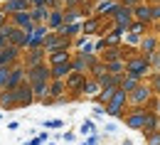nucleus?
Instances as JSON below:
<instances>
[{
	"mask_svg": "<svg viewBox=\"0 0 160 145\" xmlns=\"http://www.w3.org/2000/svg\"><path fill=\"white\" fill-rule=\"evenodd\" d=\"M126 74H131V76H136L138 81H148V76L153 74V66H150V59L148 57H133V59H128L126 62Z\"/></svg>",
	"mask_w": 160,
	"mask_h": 145,
	"instance_id": "obj_1",
	"label": "nucleus"
},
{
	"mask_svg": "<svg viewBox=\"0 0 160 145\" xmlns=\"http://www.w3.org/2000/svg\"><path fill=\"white\" fill-rule=\"evenodd\" d=\"M155 99V94L150 91V86L148 81H140L131 94H128V104L133 106V108H148V104Z\"/></svg>",
	"mask_w": 160,
	"mask_h": 145,
	"instance_id": "obj_2",
	"label": "nucleus"
},
{
	"mask_svg": "<svg viewBox=\"0 0 160 145\" xmlns=\"http://www.w3.org/2000/svg\"><path fill=\"white\" fill-rule=\"evenodd\" d=\"M148 116H150V108H128L126 111V116H123V123L128 125V128H133V130H143L145 123H148Z\"/></svg>",
	"mask_w": 160,
	"mask_h": 145,
	"instance_id": "obj_3",
	"label": "nucleus"
},
{
	"mask_svg": "<svg viewBox=\"0 0 160 145\" xmlns=\"http://www.w3.org/2000/svg\"><path fill=\"white\" fill-rule=\"evenodd\" d=\"M128 108H131V104H128V94L118 89V94L113 96V101L106 106V113H108V116H113V118H123Z\"/></svg>",
	"mask_w": 160,
	"mask_h": 145,
	"instance_id": "obj_4",
	"label": "nucleus"
},
{
	"mask_svg": "<svg viewBox=\"0 0 160 145\" xmlns=\"http://www.w3.org/2000/svg\"><path fill=\"white\" fill-rule=\"evenodd\" d=\"M96 54H84V52H77L74 57H72V69L77 71V74H86L89 76V71H91V66L96 64Z\"/></svg>",
	"mask_w": 160,
	"mask_h": 145,
	"instance_id": "obj_5",
	"label": "nucleus"
},
{
	"mask_svg": "<svg viewBox=\"0 0 160 145\" xmlns=\"http://www.w3.org/2000/svg\"><path fill=\"white\" fill-rule=\"evenodd\" d=\"M72 47V40L69 37H64V35H59V32H49V37L44 40V52L47 54H52V52H62V49H69Z\"/></svg>",
	"mask_w": 160,
	"mask_h": 145,
	"instance_id": "obj_6",
	"label": "nucleus"
},
{
	"mask_svg": "<svg viewBox=\"0 0 160 145\" xmlns=\"http://www.w3.org/2000/svg\"><path fill=\"white\" fill-rule=\"evenodd\" d=\"M27 81L32 84V86L49 84L52 81V69H49V64H40V66H35V69H27Z\"/></svg>",
	"mask_w": 160,
	"mask_h": 145,
	"instance_id": "obj_7",
	"label": "nucleus"
},
{
	"mask_svg": "<svg viewBox=\"0 0 160 145\" xmlns=\"http://www.w3.org/2000/svg\"><path fill=\"white\" fill-rule=\"evenodd\" d=\"M158 44H160V35L153 30V32L143 35V40H140V44H138V52L143 57H153V54L158 52Z\"/></svg>",
	"mask_w": 160,
	"mask_h": 145,
	"instance_id": "obj_8",
	"label": "nucleus"
},
{
	"mask_svg": "<svg viewBox=\"0 0 160 145\" xmlns=\"http://www.w3.org/2000/svg\"><path fill=\"white\" fill-rule=\"evenodd\" d=\"M47 37H49V27L47 25H37L32 32H27V49H40V47H44Z\"/></svg>",
	"mask_w": 160,
	"mask_h": 145,
	"instance_id": "obj_9",
	"label": "nucleus"
},
{
	"mask_svg": "<svg viewBox=\"0 0 160 145\" xmlns=\"http://www.w3.org/2000/svg\"><path fill=\"white\" fill-rule=\"evenodd\" d=\"M12 94H15V104H18V108H25V106H30L32 101H35V94H32L30 81H25V84H20L18 89H12Z\"/></svg>",
	"mask_w": 160,
	"mask_h": 145,
	"instance_id": "obj_10",
	"label": "nucleus"
},
{
	"mask_svg": "<svg viewBox=\"0 0 160 145\" xmlns=\"http://www.w3.org/2000/svg\"><path fill=\"white\" fill-rule=\"evenodd\" d=\"M5 15H18V12H30L32 10V5H30V0H5L2 2V7H0Z\"/></svg>",
	"mask_w": 160,
	"mask_h": 145,
	"instance_id": "obj_11",
	"label": "nucleus"
},
{
	"mask_svg": "<svg viewBox=\"0 0 160 145\" xmlns=\"http://www.w3.org/2000/svg\"><path fill=\"white\" fill-rule=\"evenodd\" d=\"M133 10H128V7H123L121 5L118 10H116V15H113V25L118 27V30H123V32H128V27L133 25Z\"/></svg>",
	"mask_w": 160,
	"mask_h": 145,
	"instance_id": "obj_12",
	"label": "nucleus"
},
{
	"mask_svg": "<svg viewBox=\"0 0 160 145\" xmlns=\"http://www.w3.org/2000/svg\"><path fill=\"white\" fill-rule=\"evenodd\" d=\"M22 49L18 47H12V44H8L5 49H0V66H15V64H20V54Z\"/></svg>",
	"mask_w": 160,
	"mask_h": 145,
	"instance_id": "obj_13",
	"label": "nucleus"
},
{
	"mask_svg": "<svg viewBox=\"0 0 160 145\" xmlns=\"http://www.w3.org/2000/svg\"><path fill=\"white\" fill-rule=\"evenodd\" d=\"M133 20H136V22H140V25H148V27L153 30V7H150L148 2L138 5V7L133 10Z\"/></svg>",
	"mask_w": 160,
	"mask_h": 145,
	"instance_id": "obj_14",
	"label": "nucleus"
},
{
	"mask_svg": "<svg viewBox=\"0 0 160 145\" xmlns=\"http://www.w3.org/2000/svg\"><path fill=\"white\" fill-rule=\"evenodd\" d=\"M81 32H84V37L103 32V17H99V15H91L89 20H86L84 25H81Z\"/></svg>",
	"mask_w": 160,
	"mask_h": 145,
	"instance_id": "obj_15",
	"label": "nucleus"
},
{
	"mask_svg": "<svg viewBox=\"0 0 160 145\" xmlns=\"http://www.w3.org/2000/svg\"><path fill=\"white\" fill-rule=\"evenodd\" d=\"M10 22H12L15 27H20V30H25V32H32V30L37 27L30 12H18V15H12V17H10Z\"/></svg>",
	"mask_w": 160,
	"mask_h": 145,
	"instance_id": "obj_16",
	"label": "nucleus"
},
{
	"mask_svg": "<svg viewBox=\"0 0 160 145\" xmlns=\"http://www.w3.org/2000/svg\"><path fill=\"white\" fill-rule=\"evenodd\" d=\"M44 49H30L27 54H25V69H35V66H40V64H44Z\"/></svg>",
	"mask_w": 160,
	"mask_h": 145,
	"instance_id": "obj_17",
	"label": "nucleus"
},
{
	"mask_svg": "<svg viewBox=\"0 0 160 145\" xmlns=\"http://www.w3.org/2000/svg\"><path fill=\"white\" fill-rule=\"evenodd\" d=\"M47 27H49V32H59L62 25H64V10H49V17H47V22H44Z\"/></svg>",
	"mask_w": 160,
	"mask_h": 145,
	"instance_id": "obj_18",
	"label": "nucleus"
},
{
	"mask_svg": "<svg viewBox=\"0 0 160 145\" xmlns=\"http://www.w3.org/2000/svg\"><path fill=\"white\" fill-rule=\"evenodd\" d=\"M52 69V81H64L74 69H72V62H64V64H54V66H49Z\"/></svg>",
	"mask_w": 160,
	"mask_h": 145,
	"instance_id": "obj_19",
	"label": "nucleus"
},
{
	"mask_svg": "<svg viewBox=\"0 0 160 145\" xmlns=\"http://www.w3.org/2000/svg\"><path fill=\"white\" fill-rule=\"evenodd\" d=\"M101 94V86H99V81L96 79H86V84H84V89H81V96H86V99H94L96 101V96Z\"/></svg>",
	"mask_w": 160,
	"mask_h": 145,
	"instance_id": "obj_20",
	"label": "nucleus"
},
{
	"mask_svg": "<svg viewBox=\"0 0 160 145\" xmlns=\"http://www.w3.org/2000/svg\"><path fill=\"white\" fill-rule=\"evenodd\" d=\"M158 130H160V116L150 111L148 123H145V128H143V135H153V133H158Z\"/></svg>",
	"mask_w": 160,
	"mask_h": 145,
	"instance_id": "obj_21",
	"label": "nucleus"
},
{
	"mask_svg": "<svg viewBox=\"0 0 160 145\" xmlns=\"http://www.w3.org/2000/svg\"><path fill=\"white\" fill-rule=\"evenodd\" d=\"M30 15H32L35 25H44V22H47V17H49V7H47V5L32 7V10H30Z\"/></svg>",
	"mask_w": 160,
	"mask_h": 145,
	"instance_id": "obj_22",
	"label": "nucleus"
},
{
	"mask_svg": "<svg viewBox=\"0 0 160 145\" xmlns=\"http://www.w3.org/2000/svg\"><path fill=\"white\" fill-rule=\"evenodd\" d=\"M106 71L111 74V76H123L126 74V59H116V62H108L106 64Z\"/></svg>",
	"mask_w": 160,
	"mask_h": 145,
	"instance_id": "obj_23",
	"label": "nucleus"
},
{
	"mask_svg": "<svg viewBox=\"0 0 160 145\" xmlns=\"http://www.w3.org/2000/svg\"><path fill=\"white\" fill-rule=\"evenodd\" d=\"M72 57H74V54H69V49L52 52V54H49V66H54V64H64V62H72Z\"/></svg>",
	"mask_w": 160,
	"mask_h": 145,
	"instance_id": "obj_24",
	"label": "nucleus"
},
{
	"mask_svg": "<svg viewBox=\"0 0 160 145\" xmlns=\"http://www.w3.org/2000/svg\"><path fill=\"white\" fill-rule=\"evenodd\" d=\"M64 91H67V84L64 81H49V99L52 101H59Z\"/></svg>",
	"mask_w": 160,
	"mask_h": 145,
	"instance_id": "obj_25",
	"label": "nucleus"
},
{
	"mask_svg": "<svg viewBox=\"0 0 160 145\" xmlns=\"http://www.w3.org/2000/svg\"><path fill=\"white\" fill-rule=\"evenodd\" d=\"M138 84H140V81L136 79V76H131V74H123V76H121V91L131 94V91H133V89H136Z\"/></svg>",
	"mask_w": 160,
	"mask_h": 145,
	"instance_id": "obj_26",
	"label": "nucleus"
},
{
	"mask_svg": "<svg viewBox=\"0 0 160 145\" xmlns=\"http://www.w3.org/2000/svg\"><path fill=\"white\" fill-rule=\"evenodd\" d=\"M10 74H12V66H0V89L8 91L10 86Z\"/></svg>",
	"mask_w": 160,
	"mask_h": 145,
	"instance_id": "obj_27",
	"label": "nucleus"
},
{
	"mask_svg": "<svg viewBox=\"0 0 160 145\" xmlns=\"http://www.w3.org/2000/svg\"><path fill=\"white\" fill-rule=\"evenodd\" d=\"M0 106H2V108H18V104H15V94H12V91H2Z\"/></svg>",
	"mask_w": 160,
	"mask_h": 145,
	"instance_id": "obj_28",
	"label": "nucleus"
},
{
	"mask_svg": "<svg viewBox=\"0 0 160 145\" xmlns=\"http://www.w3.org/2000/svg\"><path fill=\"white\" fill-rule=\"evenodd\" d=\"M150 32V27L148 25H140V22H133L131 27H128V35H136V37H143V35H148Z\"/></svg>",
	"mask_w": 160,
	"mask_h": 145,
	"instance_id": "obj_29",
	"label": "nucleus"
},
{
	"mask_svg": "<svg viewBox=\"0 0 160 145\" xmlns=\"http://www.w3.org/2000/svg\"><path fill=\"white\" fill-rule=\"evenodd\" d=\"M148 86H150V91L160 96V71H153L150 76H148Z\"/></svg>",
	"mask_w": 160,
	"mask_h": 145,
	"instance_id": "obj_30",
	"label": "nucleus"
},
{
	"mask_svg": "<svg viewBox=\"0 0 160 145\" xmlns=\"http://www.w3.org/2000/svg\"><path fill=\"white\" fill-rule=\"evenodd\" d=\"M94 130H96V125L91 123V121H84V123H81V133H84V135H96Z\"/></svg>",
	"mask_w": 160,
	"mask_h": 145,
	"instance_id": "obj_31",
	"label": "nucleus"
},
{
	"mask_svg": "<svg viewBox=\"0 0 160 145\" xmlns=\"http://www.w3.org/2000/svg\"><path fill=\"white\" fill-rule=\"evenodd\" d=\"M150 59V66H153V71H160V52H155L153 57H148Z\"/></svg>",
	"mask_w": 160,
	"mask_h": 145,
	"instance_id": "obj_32",
	"label": "nucleus"
},
{
	"mask_svg": "<svg viewBox=\"0 0 160 145\" xmlns=\"http://www.w3.org/2000/svg\"><path fill=\"white\" fill-rule=\"evenodd\" d=\"M145 145H160V130L153 135H145Z\"/></svg>",
	"mask_w": 160,
	"mask_h": 145,
	"instance_id": "obj_33",
	"label": "nucleus"
},
{
	"mask_svg": "<svg viewBox=\"0 0 160 145\" xmlns=\"http://www.w3.org/2000/svg\"><path fill=\"white\" fill-rule=\"evenodd\" d=\"M148 108H150L153 113H158V116H160V96H155V99H153V101L148 104Z\"/></svg>",
	"mask_w": 160,
	"mask_h": 145,
	"instance_id": "obj_34",
	"label": "nucleus"
},
{
	"mask_svg": "<svg viewBox=\"0 0 160 145\" xmlns=\"http://www.w3.org/2000/svg\"><path fill=\"white\" fill-rule=\"evenodd\" d=\"M153 7V27L160 25V5H150Z\"/></svg>",
	"mask_w": 160,
	"mask_h": 145,
	"instance_id": "obj_35",
	"label": "nucleus"
},
{
	"mask_svg": "<svg viewBox=\"0 0 160 145\" xmlns=\"http://www.w3.org/2000/svg\"><path fill=\"white\" fill-rule=\"evenodd\" d=\"M42 140H47V133H40V135H37L35 140H30V145H40Z\"/></svg>",
	"mask_w": 160,
	"mask_h": 145,
	"instance_id": "obj_36",
	"label": "nucleus"
},
{
	"mask_svg": "<svg viewBox=\"0 0 160 145\" xmlns=\"http://www.w3.org/2000/svg\"><path fill=\"white\" fill-rule=\"evenodd\" d=\"M81 145H99V138H96V135H89V140L81 143Z\"/></svg>",
	"mask_w": 160,
	"mask_h": 145,
	"instance_id": "obj_37",
	"label": "nucleus"
},
{
	"mask_svg": "<svg viewBox=\"0 0 160 145\" xmlns=\"http://www.w3.org/2000/svg\"><path fill=\"white\" fill-rule=\"evenodd\" d=\"M47 128H62V121H47Z\"/></svg>",
	"mask_w": 160,
	"mask_h": 145,
	"instance_id": "obj_38",
	"label": "nucleus"
},
{
	"mask_svg": "<svg viewBox=\"0 0 160 145\" xmlns=\"http://www.w3.org/2000/svg\"><path fill=\"white\" fill-rule=\"evenodd\" d=\"M5 25H8V15H5V12H2V10H0V30H2V27H5Z\"/></svg>",
	"mask_w": 160,
	"mask_h": 145,
	"instance_id": "obj_39",
	"label": "nucleus"
},
{
	"mask_svg": "<svg viewBox=\"0 0 160 145\" xmlns=\"http://www.w3.org/2000/svg\"><path fill=\"white\" fill-rule=\"evenodd\" d=\"M44 2H47V0H30V5H32V7H40V5H44Z\"/></svg>",
	"mask_w": 160,
	"mask_h": 145,
	"instance_id": "obj_40",
	"label": "nucleus"
},
{
	"mask_svg": "<svg viewBox=\"0 0 160 145\" xmlns=\"http://www.w3.org/2000/svg\"><path fill=\"white\" fill-rule=\"evenodd\" d=\"M74 5H81V7H84V5H86V0H74Z\"/></svg>",
	"mask_w": 160,
	"mask_h": 145,
	"instance_id": "obj_41",
	"label": "nucleus"
},
{
	"mask_svg": "<svg viewBox=\"0 0 160 145\" xmlns=\"http://www.w3.org/2000/svg\"><path fill=\"white\" fill-rule=\"evenodd\" d=\"M148 5H160V0H145Z\"/></svg>",
	"mask_w": 160,
	"mask_h": 145,
	"instance_id": "obj_42",
	"label": "nucleus"
},
{
	"mask_svg": "<svg viewBox=\"0 0 160 145\" xmlns=\"http://www.w3.org/2000/svg\"><path fill=\"white\" fill-rule=\"evenodd\" d=\"M153 30H155V32H158V35H160V25H155V27H153Z\"/></svg>",
	"mask_w": 160,
	"mask_h": 145,
	"instance_id": "obj_43",
	"label": "nucleus"
},
{
	"mask_svg": "<svg viewBox=\"0 0 160 145\" xmlns=\"http://www.w3.org/2000/svg\"><path fill=\"white\" fill-rule=\"evenodd\" d=\"M123 145H133V143H131V140H128V143H123Z\"/></svg>",
	"mask_w": 160,
	"mask_h": 145,
	"instance_id": "obj_44",
	"label": "nucleus"
},
{
	"mask_svg": "<svg viewBox=\"0 0 160 145\" xmlns=\"http://www.w3.org/2000/svg\"><path fill=\"white\" fill-rule=\"evenodd\" d=\"M0 96H2V89H0Z\"/></svg>",
	"mask_w": 160,
	"mask_h": 145,
	"instance_id": "obj_45",
	"label": "nucleus"
},
{
	"mask_svg": "<svg viewBox=\"0 0 160 145\" xmlns=\"http://www.w3.org/2000/svg\"><path fill=\"white\" fill-rule=\"evenodd\" d=\"M158 52H160V44H158Z\"/></svg>",
	"mask_w": 160,
	"mask_h": 145,
	"instance_id": "obj_46",
	"label": "nucleus"
},
{
	"mask_svg": "<svg viewBox=\"0 0 160 145\" xmlns=\"http://www.w3.org/2000/svg\"><path fill=\"white\" fill-rule=\"evenodd\" d=\"M49 145H54V143H49Z\"/></svg>",
	"mask_w": 160,
	"mask_h": 145,
	"instance_id": "obj_47",
	"label": "nucleus"
}]
</instances>
